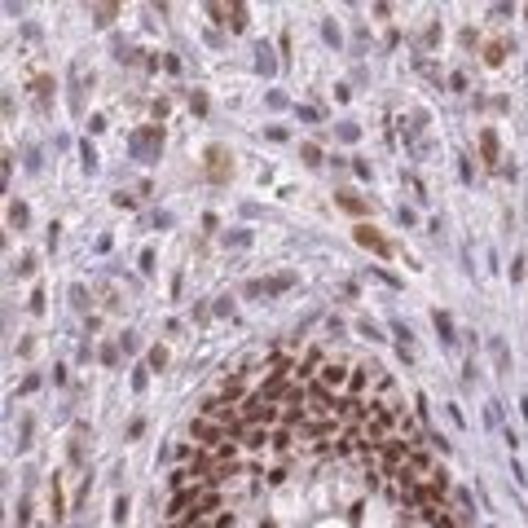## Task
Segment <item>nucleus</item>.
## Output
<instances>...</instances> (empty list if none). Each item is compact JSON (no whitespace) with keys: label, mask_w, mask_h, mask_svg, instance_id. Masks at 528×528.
<instances>
[{"label":"nucleus","mask_w":528,"mask_h":528,"mask_svg":"<svg viewBox=\"0 0 528 528\" xmlns=\"http://www.w3.org/2000/svg\"><path fill=\"white\" fill-rule=\"evenodd\" d=\"M242 418H247L251 427H260V423H273V418H278V405H273V400H264V396L256 392V396L247 400V414H242Z\"/></svg>","instance_id":"nucleus-1"},{"label":"nucleus","mask_w":528,"mask_h":528,"mask_svg":"<svg viewBox=\"0 0 528 528\" xmlns=\"http://www.w3.org/2000/svg\"><path fill=\"white\" fill-rule=\"evenodd\" d=\"M190 432H194L198 440H203V445H216V449H220V440H234L229 432H224V427H212L207 418H194V427H190Z\"/></svg>","instance_id":"nucleus-2"},{"label":"nucleus","mask_w":528,"mask_h":528,"mask_svg":"<svg viewBox=\"0 0 528 528\" xmlns=\"http://www.w3.org/2000/svg\"><path fill=\"white\" fill-rule=\"evenodd\" d=\"M352 238H357L361 247H370V251H379V256H392V247L383 242V234L370 229V224H357V229H352Z\"/></svg>","instance_id":"nucleus-3"},{"label":"nucleus","mask_w":528,"mask_h":528,"mask_svg":"<svg viewBox=\"0 0 528 528\" xmlns=\"http://www.w3.org/2000/svg\"><path fill=\"white\" fill-rule=\"evenodd\" d=\"M379 458H383V467H388V475L400 467V458H410V445H400V440H383L379 445Z\"/></svg>","instance_id":"nucleus-4"},{"label":"nucleus","mask_w":528,"mask_h":528,"mask_svg":"<svg viewBox=\"0 0 528 528\" xmlns=\"http://www.w3.org/2000/svg\"><path fill=\"white\" fill-rule=\"evenodd\" d=\"M309 400H313V410L321 414V410H335V400H331V388H326L321 379L317 383H309Z\"/></svg>","instance_id":"nucleus-5"},{"label":"nucleus","mask_w":528,"mask_h":528,"mask_svg":"<svg viewBox=\"0 0 528 528\" xmlns=\"http://www.w3.org/2000/svg\"><path fill=\"white\" fill-rule=\"evenodd\" d=\"M321 383H326V388H343V383H348V370L335 366V361H326V366H321Z\"/></svg>","instance_id":"nucleus-6"},{"label":"nucleus","mask_w":528,"mask_h":528,"mask_svg":"<svg viewBox=\"0 0 528 528\" xmlns=\"http://www.w3.org/2000/svg\"><path fill=\"white\" fill-rule=\"evenodd\" d=\"M242 440H247V445H251V449H264V445H269V440H273V436H269V432H260V427H251V432H247V436H242Z\"/></svg>","instance_id":"nucleus-7"},{"label":"nucleus","mask_w":528,"mask_h":528,"mask_svg":"<svg viewBox=\"0 0 528 528\" xmlns=\"http://www.w3.org/2000/svg\"><path fill=\"white\" fill-rule=\"evenodd\" d=\"M317 366H321V352L313 348V352H309V361H304V366H299V379H309V374H313Z\"/></svg>","instance_id":"nucleus-8"},{"label":"nucleus","mask_w":528,"mask_h":528,"mask_svg":"<svg viewBox=\"0 0 528 528\" xmlns=\"http://www.w3.org/2000/svg\"><path fill=\"white\" fill-rule=\"evenodd\" d=\"M480 145H485V159H497V137H493V133H485Z\"/></svg>","instance_id":"nucleus-9"},{"label":"nucleus","mask_w":528,"mask_h":528,"mask_svg":"<svg viewBox=\"0 0 528 528\" xmlns=\"http://www.w3.org/2000/svg\"><path fill=\"white\" fill-rule=\"evenodd\" d=\"M242 396V383L238 379H224V400H238Z\"/></svg>","instance_id":"nucleus-10"},{"label":"nucleus","mask_w":528,"mask_h":528,"mask_svg":"<svg viewBox=\"0 0 528 528\" xmlns=\"http://www.w3.org/2000/svg\"><path fill=\"white\" fill-rule=\"evenodd\" d=\"M269 445H273V449H291V432H286V427H282V432H273Z\"/></svg>","instance_id":"nucleus-11"},{"label":"nucleus","mask_w":528,"mask_h":528,"mask_svg":"<svg viewBox=\"0 0 528 528\" xmlns=\"http://www.w3.org/2000/svg\"><path fill=\"white\" fill-rule=\"evenodd\" d=\"M348 388L361 392V388H366V370H352V374H348Z\"/></svg>","instance_id":"nucleus-12"},{"label":"nucleus","mask_w":528,"mask_h":528,"mask_svg":"<svg viewBox=\"0 0 528 528\" xmlns=\"http://www.w3.org/2000/svg\"><path fill=\"white\" fill-rule=\"evenodd\" d=\"M410 467L414 471H427V467H432V458H427V454H410Z\"/></svg>","instance_id":"nucleus-13"},{"label":"nucleus","mask_w":528,"mask_h":528,"mask_svg":"<svg viewBox=\"0 0 528 528\" xmlns=\"http://www.w3.org/2000/svg\"><path fill=\"white\" fill-rule=\"evenodd\" d=\"M326 432H335V423H313L309 427V436H326Z\"/></svg>","instance_id":"nucleus-14"},{"label":"nucleus","mask_w":528,"mask_h":528,"mask_svg":"<svg viewBox=\"0 0 528 528\" xmlns=\"http://www.w3.org/2000/svg\"><path fill=\"white\" fill-rule=\"evenodd\" d=\"M163 361H167V352H163V348L150 352V366H155V370H163Z\"/></svg>","instance_id":"nucleus-15"},{"label":"nucleus","mask_w":528,"mask_h":528,"mask_svg":"<svg viewBox=\"0 0 528 528\" xmlns=\"http://www.w3.org/2000/svg\"><path fill=\"white\" fill-rule=\"evenodd\" d=\"M489 66H502V44H489Z\"/></svg>","instance_id":"nucleus-16"},{"label":"nucleus","mask_w":528,"mask_h":528,"mask_svg":"<svg viewBox=\"0 0 528 528\" xmlns=\"http://www.w3.org/2000/svg\"><path fill=\"white\" fill-rule=\"evenodd\" d=\"M304 163H313V167L321 163V155H317V145H304Z\"/></svg>","instance_id":"nucleus-17"}]
</instances>
